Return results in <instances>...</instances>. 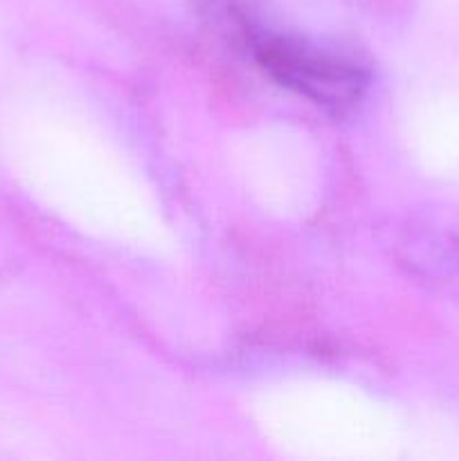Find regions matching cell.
<instances>
[{"label": "cell", "mask_w": 459, "mask_h": 461, "mask_svg": "<svg viewBox=\"0 0 459 461\" xmlns=\"http://www.w3.org/2000/svg\"><path fill=\"white\" fill-rule=\"evenodd\" d=\"M248 36L256 63L279 86L291 88L309 102L331 113H345L363 97L367 75L356 63L261 27L250 25Z\"/></svg>", "instance_id": "6da1fadb"}]
</instances>
